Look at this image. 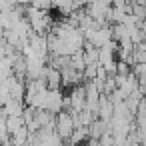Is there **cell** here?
Masks as SVG:
<instances>
[{
	"label": "cell",
	"instance_id": "cell-1",
	"mask_svg": "<svg viewBox=\"0 0 146 146\" xmlns=\"http://www.w3.org/2000/svg\"><path fill=\"white\" fill-rule=\"evenodd\" d=\"M74 128H76V124H74V114L72 112H68V110L56 112V132L60 134V138L64 142H68Z\"/></svg>",
	"mask_w": 146,
	"mask_h": 146
},
{
	"label": "cell",
	"instance_id": "cell-2",
	"mask_svg": "<svg viewBox=\"0 0 146 146\" xmlns=\"http://www.w3.org/2000/svg\"><path fill=\"white\" fill-rule=\"evenodd\" d=\"M44 82H46L48 88H60L62 86V72H60V68L48 64L46 66V74H44Z\"/></svg>",
	"mask_w": 146,
	"mask_h": 146
},
{
	"label": "cell",
	"instance_id": "cell-3",
	"mask_svg": "<svg viewBox=\"0 0 146 146\" xmlns=\"http://www.w3.org/2000/svg\"><path fill=\"white\" fill-rule=\"evenodd\" d=\"M24 100H18V98H10L4 106H2V114L4 116H22L24 112Z\"/></svg>",
	"mask_w": 146,
	"mask_h": 146
},
{
	"label": "cell",
	"instance_id": "cell-4",
	"mask_svg": "<svg viewBox=\"0 0 146 146\" xmlns=\"http://www.w3.org/2000/svg\"><path fill=\"white\" fill-rule=\"evenodd\" d=\"M22 126H24L22 116H6V130H8V134L16 132V130L22 128Z\"/></svg>",
	"mask_w": 146,
	"mask_h": 146
},
{
	"label": "cell",
	"instance_id": "cell-5",
	"mask_svg": "<svg viewBox=\"0 0 146 146\" xmlns=\"http://www.w3.org/2000/svg\"><path fill=\"white\" fill-rule=\"evenodd\" d=\"M28 6H34V8H40V10H50V8H54L52 0H30Z\"/></svg>",
	"mask_w": 146,
	"mask_h": 146
},
{
	"label": "cell",
	"instance_id": "cell-6",
	"mask_svg": "<svg viewBox=\"0 0 146 146\" xmlns=\"http://www.w3.org/2000/svg\"><path fill=\"white\" fill-rule=\"evenodd\" d=\"M138 88H140V92L146 96V76H138Z\"/></svg>",
	"mask_w": 146,
	"mask_h": 146
},
{
	"label": "cell",
	"instance_id": "cell-7",
	"mask_svg": "<svg viewBox=\"0 0 146 146\" xmlns=\"http://www.w3.org/2000/svg\"><path fill=\"white\" fill-rule=\"evenodd\" d=\"M144 100H146V96H144Z\"/></svg>",
	"mask_w": 146,
	"mask_h": 146
}]
</instances>
